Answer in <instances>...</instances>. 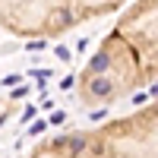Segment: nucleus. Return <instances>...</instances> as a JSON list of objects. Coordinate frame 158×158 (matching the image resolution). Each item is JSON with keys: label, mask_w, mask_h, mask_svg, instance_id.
Masks as SVG:
<instances>
[{"label": "nucleus", "mask_w": 158, "mask_h": 158, "mask_svg": "<svg viewBox=\"0 0 158 158\" xmlns=\"http://www.w3.org/2000/svg\"><path fill=\"white\" fill-rule=\"evenodd\" d=\"M158 85V0H133L79 73L82 104H114Z\"/></svg>", "instance_id": "f257e3e1"}, {"label": "nucleus", "mask_w": 158, "mask_h": 158, "mask_svg": "<svg viewBox=\"0 0 158 158\" xmlns=\"http://www.w3.org/2000/svg\"><path fill=\"white\" fill-rule=\"evenodd\" d=\"M29 158H158V98L95 130L44 139Z\"/></svg>", "instance_id": "f03ea898"}, {"label": "nucleus", "mask_w": 158, "mask_h": 158, "mask_svg": "<svg viewBox=\"0 0 158 158\" xmlns=\"http://www.w3.org/2000/svg\"><path fill=\"white\" fill-rule=\"evenodd\" d=\"M120 6L127 0H0V29L16 38H60Z\"/></svg>", "instance_id": "7ed1b4c3"}]
</instances>
